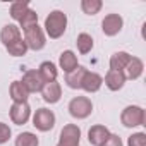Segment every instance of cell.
<instances>
[{"mask_svg": "<svg viewBox=\"0 0 146 146\" xmlns=\"http://www.w3.org/2000/svg\"><path fill=\"white\" fill-rule=\"evenodd\" d=\"M124 19L120 14H107L102 21V31L105 36H115L122 31Z\"/></svg>", "mask_w": 146, "mask_h": 146, "instance_id": "7", "label": "cell"}, {"mask_svg": "<svg viewBox=\"0 0 146 146\" xmlns=\"http://www.w3.org/2000/svg\"><path fill=\"white\" fill-rule=\"evenodd\" d=\"M103 2L102 0H81V11L88 16H95L102 11Z\"/></svg>", "mask_w": 146, "mask_h": 146, "instance_id": "24", "label": "cell"}, {"mask_svg": "<svg viewBox=\"0 0 146 146\" xmlns=\"http://www.w3.org/2000/svg\"><path fill=\"white\" fill-rule=\"evenodd\" d=\"M79 141H81V129L76 124H67L60 131L57 146H79Z\"/></svg>", "mask_w": 146, "mask_h": 146, "instance_id": "6", "label": "cell"}, {"mask_svg": "<svg viewBox=\"0 0 146 146\" xmlns=\"http://www.w3.org/2000/svg\"><path fill=\"white\" fill-rule=\"evenodd\" d=\"M24 43L28 46V50H43L45 45H46V38H45V31L36 24V26H31L29 29L24 31Z\"/></svg>", "mask_w": 146, "mask_h": 146, "instance_id": "4", "label": "cell"}, {"mask_svg": "<svg viewBox=\"0 0 146 146\" xmlns=\"http://www.w3.org/2000/svg\"><path fill=\"white\" fill-rule=\"evenodd\" d=\"M36 24H38V14H36L33 9H29V11L23 16V19L19 21V29L26 31V29H29L31 26H36Z\"/></svg>", "mask_w": 146, "mask_h": 146, "instance_id": "26", "label": "cell"}, {"mask_svg": "<svg viewBox=\"0 0 146 146\" xmlns=\"http://www.w3.org/2000/svg\"><path fill=\"white\" fill-rule=\"evenodd\" d=\"M143 70H144V64L139 57H131L129 64L125 65V69L122 70L125 79H131V81H136L143 76Z\"/></svg>", "mask_w": 146, "mask_h": 146, "instance_id": "13", "label": "cell"}, {"mask_svg": "<svg viewBox=\"0 0 146 146\" xmlns=\"http://www.w3.org/2000/svg\"><path fill=\"white\" fill-rule=\"evenodd\" d=\"M125 76H124V72L122 70H113V69H108V72L105 74V79H103V83H105V86L110 90V91H119V90H122L124 88V84H125Z\"/></svg>", "mask_w": 146, "mask_h": 146, "instance_id": "10", "label": "cell"}, {"mask_svg": "<svg viewBox=\"0 0 146 146\" xmlns=\"http://www.w3.org/2000/svg\"><path fill=\"white\" fill-rule=\"evenodd\" d=\"M78 65H79L78 64V55L72 50H65V52L60 53V57H58V67L65 72V74L72 72Z\"/></svg>", "mask_w": 146, "mask_h": 146, "instance_id": "15", "label": "cell"}, {"mask_svg": "<svg viewBox=\"0 0 146 146\" xmlns=\"http://www.w3.org/2000/svg\"><path fill=\"white\" fill-rule=\"evenodd\" d=\"M5 48H7L9 55H12V57H24V55L28 53V46H26V43H24L23 38L16 40L14 43H11V45L5 46Z\"/></svg>", "mask_w": 146, "mask_h": 146, "instance_id": "25", "label": "cell"}, {"mask_svg": "<svg viewBox=\"0 0 146 146\" xmlns=\"http://www.w3.org/2000/svg\"><path fill=\"white\" fill-rule=\"evenodd\" d=\"M127 146H146V134L144 132H134L127 139Z\"/></svg>", "mask_w": 146, "mask_h": 146, "instance_id": "27", "label": "cell"}, {"mask_svg": "<svg viewBox=\"0 0 146 146\" xmlns=\"http://www.w3.org/2000/svg\"><path fill=\"white\" fill-rule=\"evenodd\" d=\"M131 57L132 55L127 53V52H115L110 57V69H113V70H124L125 65L129 64Z\"/></svg>", "mask_w": 146, "mask_h": 146, "instance_id": "20", "label": "cell"}, {"mask_svg": "<svg viewBox=\"0 0 146 146\" xmlns=\"http://www.w3.org/2000/svg\"><path fill=\"white\" fill-rule=\"evenodd\" d=\"M28 11H29V2H28V0H17V2H12V4H11V9H9L11 17H12L14 21H17V23L23 19V16H24Z\"/></svg>", "mask_w": 146, "mask_h": 146, "instance_id": "21", "label": "cell"}, {"mask_svg": "<svg viewBox=\"0 0 146 146\" xmlns=\"http://www.w3.org/2000/svg\"><path fill=\"white\" fill-rule=\"evenodd\" d=\"M108 136H110L108 127H105V125H102V124H96V125L90 127V131H88V141H90V144H93V146H102Z\"/></svg>", "mask_w": 146, "mask_h": 146, "instance_id": "14", "label": "cell"}, {"mask_svg": "<svg viewBox=\"0 0 146 146\" xmlns=\"http://www.w3.org/2000/svg\"><path fill=\"white\" fill-rule=\"evenodd\" d=\"M16 146H40V139L36 134L26 131V132H21L17 137H16Z\"/></svg>", "mask_w": 146, "mask_h": 146, "instance_id": "23", "label": "cell"}, {"mask_svg": "<svg viewBox=\"0 0 146 146\" xmlns=\"http://www.w3.org/2000/svg\"><path fill=\"white\" fill-rule=\"evenodd\" d=\"M102 146H124V143H122V139H120L117 134H112V132H110V136L105 139V143H103Z\"/></svg>", "mask_w": 146, "mask_h": 146, "instance_id": "29", "label": "cell"}, {"mask_svg": "<svg viewBox=\"0 0 146 146\" xmlns=\"http://www.w3.org/2000/svg\"><path fill=\"white\" fill-rule=\"evenodd\" d=\"M45 33L52 40H58L67 29V16L62 11H52L45 19Z\"/></svg>", "mask_w": 146, "mask_h": 146, "instance_id": "1", "label": "cell"}, {"mask_svg": "<svg viewBox=\"0 0 146 146\" xmlns=\"http://www.w3.org/2000/svg\"><path fill=\"white\" fill-rule=\"evenodd\" d=\"M55 113L48 108H38L33 115V125L40 132H48L55 127Z\"/></svg>", "mask_w": 146, "mask_h": 146, "instance_id": "5", "label": "cell"}, {"mask_svg": "<svg viewBox=\"0 0 146 146\" xmlns=\"http://www.w3.org/2000/svg\"><path fill=\"white\" fill-rule=\"evenodd\" d=\"M41 96H43V102H45V103L53 105V103H57V102L62 98V86H60L57 81L46 83V84L43 86V90H41Z\"/></svg>", "mask_w": 146, "mask_h": 146, "instance_id": "12", "label": "cell"}, {"mask_svg": "<svg viewBox=\"0 0 146 146\" xmlns=\"http://www.w3.org/2000/svg\"><path fill=\"white\" fill-rule=\"evenodd\" d=\"M102 86H103V78L98 74V72L86 70V74L83 78V83H81V90H84L86 93H96V91H100Z\"/></svg>", "mask_w": 146, "mask_h": 146, "instance_id": "11", "label": "cell"}, {"mask_svg": "<svg viewBox=\"0 0 146 146\" xmlns=\"http://www.w3.org/2000/svg\"><path fill=\"white\" fill-rule=\"evenodd\" d=\"M9 115H11V120L16 125H24L31 119V107H29L28 102H24V103H12V107L9 110Z\"/></svg>", "mask_w": 146, "mask_h": 146, "instance_id": "8", "label": "cell"}, {"mask_svg": "<svg viewBox=\"0 0 146 146\" xmlns=\"http://www.w3.org/2000/svg\"><path fill=\"white\" fill-rule=\"evenodd\" d=\"M76 45H78V52H79L81 55H86V53H90V52L93 50L95 41H93L91 35H88V33H81V35H78Z\"/></svg>", "mask_w": 146, "mask_h": 146, "instance_id": "22", "label": "cell"}, {"mask_svg": "<svg viewBox=\"0 0 146 146\" xmlns=\"http://www.w3.org/2000/svg\"><path fill=\"white\" fill-rule=\"evenodd\" d=\"M21 83L26 86V90L29 91V95H31V93H41V90H43V86H45V83H43V79H41V76H40V72H38L36 69L26 70L24 74H23Z\"/></svg>", "mask_w": 146, "mask_h": 146, "instance_id": "9", "label": "cell"}, {"mask_svg": "<svg viewBox=\"0 0 146 146\" xmlns=\"http://www.w3.org/2000/svg\"><path fill=\"white\" fill-rule=\"evenodd\" d=\"M38 72H40V76H41V79H43L45 84H46V83L57 81V76H58V69H57V65H55L53 62H50V60L41 62Z\"/></svg>", "mask_w": 146, "mask_h": 146, "instance_id": "18", "label": "cell"}, {"mask_svg": "<svg viewBox=\"0 0 146 146\" xmlns=\"http://www.w3.org/2000/svg\"><path fill=\"white\" fill-rule=\"evenodd\" d=\"M86 67L83 65H78L72 72L65 74V84L70 88V90H81V83H83V78L86 74Z\"/></svg>", "mask_w": 146, "mask_h": 146, "instance_id": "17", "label": "cell"}, {"mask_svg": "<svg viewBox=\"0 0 146 146\" xmlns=\"http://www.w3.org/2000/svg\"><path fill=\"white\" fill-rule=\"evenodd\" d=\"M144 119H146V115H144V108L143 107H139V105H129V107H125L124 110H122V113H120V122H122V125L124 127H139V125H143L144 124Z\"/></svg>", "mask_w": 146, "mask_h": 146, "instance_id": "3", "label": "cell"}, {"mask_svg": "<svg viewBox=\"0 0 146 146\" xmlns=\"http://www.w3.org/2000/svg\"><path fill=\"white\" fill-rule=\"evenodd\" d=\"M19 38H23V36H21L19 26H16V24H5L0 29V41L4 43V46H9L11 43H14Z\"/></svg>", "mask_w": 146, "mask_h": 146, "instance_id": "16", "label": "cell"}, {"mask_svg": "<svg viewBox=\"0 0 146 146\" xmlns=\"http://www.w3.org/2000/svg\"><path fill=\"white\" fill-rule=\"evenodd\" d=\"M9 95H11V98H12L14 103H24V102H28V98H29V91L26 90V86H24L21 81H14V83L11 84Z\"/></svg>", "mask_w": 146, "mask_h": 146, "instance_id": "19", "label": "cell"}, {"mask_svg": "<svg viewBox=\"0 0 146 146\" xmlns=\"http://www.w3.org/2000/svg\"><path fill=\"white\" fill-rule=\"evenodd\" d=\"M69 113L78 119V120H83V119H88L91 113H93V103L88 96H76L69 102Z\"/></svg>", "mask_w": 146, "mask_h": 146, "instance_id": "2", "label": "cell"}, {"mask_svg": "<svg viewBox=\"0 0 146 146\" xmlns=\"http://www.w3.org/2000/svg\"><path fill=\"white\" fill-rule=\"evenodd\" d=\"M12 136V131L9 127V124L5 122H0V144H5Z\"/></svg>", "mask_w": 146, "mask_h": 146, "instance_id": "28", "label": "cell"}]
</instances>
